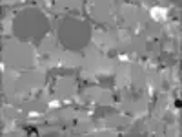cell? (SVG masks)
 I'll return each mask as SVG.
<instances>
[{
    "label": "cell",
    "instance_id": "obj_1",
    "mask_svg": "<svg viewBox=\"0 0 182 137\" xmlns=\"http://www.w3.org/2000/svg\"><path fill=\"white\" fill-rule=\"evenodd\" d=\"M166 15H168V11L164 7H153L151 9V17L155 20H162V18H166Z\"/></svg>",
    "mask_w": 182,
    "mask_h": 137
},
{
    "label": "cell",
    "instance_id": "obj_2",
    "mask_svg": "<svg viewBox=\"0 0 182 137\" xmlns=\"http://www.w3.org/2000/svg\"><path fill=\"white\" fill-rule=\"evenodd\" d=\"M120 37L128 40V39H129V33H128V31H120Z\"/></svg>",
    "mask_w": 182,
    "mask_h": 137
}]
</instances>
